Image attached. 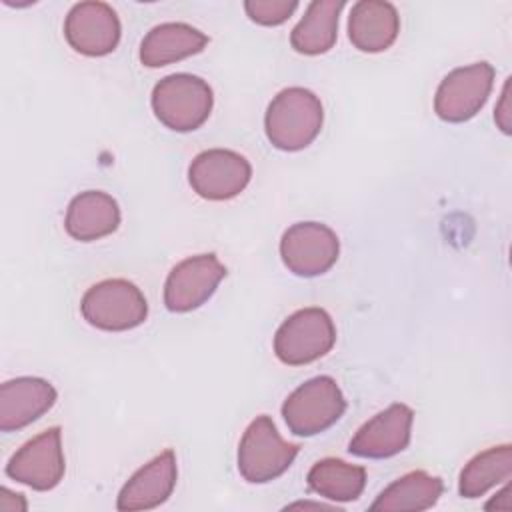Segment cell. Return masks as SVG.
<instances>
[{"label": "cell", "instance_id": "cell-18", "mask_svg": "<svg viewBox=\"0 0 512 512\" xmlns=\"http://www.w3.org/2000/svg\"><path fill=\"white\" fill-rule=\"evenodd\" d=\"M208 36L184 22H164L154 26L140 44V62L148 68H160L202 52Z\"/></svg>", "mask_w": 512, "mask_h": 512}, {"label": "cell", "instance_id": "cell-12", "mask_svg": "<svg viewBox=\"0 0 512 512\" xmlns=\"http://www.w3.org/2000/svg\"><path fill=\"white\" fill-rule=\"evenodd\" d=\"M120 20L106 2L74 4L64 20L66 42L84 56H106L116 50L120 42Z\"/></svg>", "mask_w": 512, "mask_h": 512}, {"label": "cell", "instance_id": "cell-9", "mask_svg": "<svg viewBox=\"0 0 512 512\" xmlns=\"http://www.w3.org/2000/svg\"><path fill=\"white\" fill-rule=\"evenodd\" d=\"M64 472L66 462L62 452V432L58 426H52L22 444L6 464V476L38 492L58 486Z\"/></svg>", "mask_w": 512, "mask_h": 512}, {"label": "cell", "instance_id": "cell-19", "mask_svg": "<svg viewBox=\"0 0 512 512\" xmlns=\"http://www.w3.org/2000/svg\"><path fill=\"white\" fill-rule=\"evenodd\" d=\"M444 492V482L438 476H432L424 470H412L390 486H386L376 500L370 504V510L380 512H420L432 508Z\"/></svg>", "mask_w": 512, "mask_h": 512}, {"label": "cell", "instance_id": "cell-5", "mask_svg": "<svg viewBox=\"0 0 512 512\" xmlns=\"http://www.w3.org/2000/svg\"><path fill=\"white\" fill-rule=\"evenodd\" d=\"M346 410V400L330 376H316L300 384L282 404L286 426L296 436H316L334 426Z\"/></svg>", "mask_w": 512, "mask_h": 512}, {"label": "cell", "instance_id": "cell-7", "mask_svg": "<svg viewBox=\"0 0 512 512\" xmlns=\"http://www.w3.org/2000/svg\"><path fill=\"white\" fill-rule=\"evenodd\" d=\"M494 84V68L488 62L454 68L438 84L434 112L440 120L460 124L474 118L486 104Z\"/></svg>", "mask_w": 512, "mask_h": 512}, {"label": "cell", "instance_id": "cell-10", "mask_svg": "<svg viewBox=\"0 0 512 512\" xmlns=\"http://www.w3.org/2000/svg\"><path fill=\"white\" fill-rule=\"evenodd\" d=\"M252 178L250 162L234 150L212 148L200 152L190 168L188 180L192 190L204 200H230L238 196Z\"/></svg>", "mask_w": 512, "mask_h": 512}, {"label": "cell", "instance_id": "cell-20", "mask_svg": "<svg viewBox=\"0 0 512 512\" xmlns=\"http://www.w3.org/2000/svg\"><path fill=\"white\" fill-rule=\"evenodd\" d=\"M342 8V0L310 2L304 16L290 34L292 48L306 56H318L328 52L338 38V16Z\"/></svg>", "mask_w": 512, "mask_h": 512}, {"label": "cell", "instance_id": "cell-15", "mask_svg": "<svg viewBox=\"0 0 512 512\" xmlns=\"http://www.w3.org/2000/svg\"><path fill=\"white\" fill-rule=\"evenodd\" d=\"M56 388L34 376H20L0 386V430H20L42 414H46L56 402Z\"/></svg>", "mask_w": 512, "mask_h": 512}, {"label": "cell", "instance_id": "cell-8", "mask_svg": "<svg viewBox=\"0 0 512 512\" xmlns=\"http://www.w3.org/2000/svg\"><path fill=\"white\" fill-rule=\"evenodd\" d=\"M340 254V242L332 228L320 222H296L280 240L284 266L302 278H314L328 272Z\"/></svg>", "mask_w": 512, "mask_h": 512}, {"label": "cell", "instance_id": "cell-4", "mask_svg": "<svg viewBox=\"0 0 512 512\" xmlns=\"http://www.w3.org/2000/svg\"><path fill=\"white\" fill-rule=\"evenodd\" d=\"M80 312L98 330L124 332L146 320L148 302L136 284L124 278H108L84 292Z\"/></svg>", "mask_w": 512, "mask_h": 512}, {"label": "cell", "instance_id": "cell-17", "mask_svg": "<svg viewBox=\"0 0 512 512\" xmlns=\"http://www.w3.org/2000/svg\"><path fill=\"white\" fill-rule=\"evenodd\" d=\"M120 224L118 202L102 190H86L68 204L64 228L68 236L80 242L100 240L116 232Z\"/></svg>", "mask_w": 512, "mask_h": 512}, {"label": "cell", "instance_id": "cell-23", "mask_svg": "<svg viewBox=\"0 0 512 512\" xmlns=\"http://www.w3.org/2000/svg\"><path fill=\"white\" fill-rule=\"evenodd\" d=\"M298 8L296 0H248L244 10L248 18L260 26H280L284 24L294 10Z\"/></svg>", "mask_w": 512, "mask_h": 512}, {"label": "cell", "instance_id": "cell-24", "mask_svg": "<svg viewBox=\"0 0 512 512\" xmlns=\"http://www.w3.org/2000/svg\"><path fill=\"white\" fill-rule=\"evenodd\" d=\"M508 92H510V78H508V80H506V84H504V90H502L500 102H498L496 112H494V120H496L498 128H500L504 134H510V106H508Z\"/></svg>", "mask_w": 512, "mask_h": 512}, {"label": "cell", "instance_id": "cell-22", "mask_svg": "<svg viewBox=\"0 0 512 512\" xmlns=\"http://www.w3.org/2000/svg\"><path fill=\"white\" fill-rule=\"evenodd\" d=\"M512 476V446H492L476 454L460 472L458 494L474 500L484 496L490 488L508 482Z\"/></svg>", "mask_w": 512, "mask_h": 512}, {"label": "cell", "instance_id": "cell-2", "mask_svg": "<svg viewBox=\"0 0 512 512\" xmlns=\"http://www.w3.org/2000/svg\"><path fill=\"white\" fill-rule=\"evenodd\" d=\"M154 116L174 132H192L200 128L214 104L212 88L206 80L192 74H170L162 78L150 98Z\"/></svg>", "mask_w": 512, "mask_h": 512}, {"label": "cell", "instance_id": "cell-25", "mask_svg": "<svg viewBox=\"0 0 512 512\" xmlns=\"http://www.w3.org/2000/svg\"><path fill=\"white\" fill-rule=\"evenodd\" d=\"M0 510H6V512L26 510V500L22 498V494H12L8 488H0Z\"/></svg>", "mask_w": 512, "mask_h": 512}, {"label": "cell", "instance_id": "cell-14", "mask_svg": "<svg viewBox=\"0 0 512 512\" xmlns=\"http://www.w3.org/2000/svg\"><path fill=\"white\" fill-rule=\"evenodd\" d=\"M176 478V454L168 448L130 476L118 494L116 508L122 512L156 508L170 498Z\"/></svg>", "mask_w": 512, "mask_h": 512}, {"label": "cell", "instance_id": "cell-3", "mask_svg": "<svg viewBox=\"0 0 512 512\" xmlns=\"http://www.w3.org/2000/svg\"><path fill=\"white\" fill-rule=\"evenodd\" d=\"M300 446L286 442L270 416H256L238 444V472L250 484H266L282 476L298 456Z\"/></svg>", "mask_w": 512, "mask_h": 512}, {"label": "cell", "instance_id": "cell-16", "mask_svg": "<svg viewBox=\"0 0 512 512\" xmlns=\"http://www.w3.org/2000/svg\"><path fill=\"white\" fill-rule=\"evenodd\" d=\"M400 32V16L394 4L382 0H360L348 16V38L360 52L376 54L388 50Z\"/></svg>", "mask_w": 512, "mask_h": 512}, {"label": "cell", "instance_id": "cell-11", "mask_svg": "<svg viewBox=\"0 0 512 512\" xmlns=\"http://www.w3.org/2000/svg\"><path fill=\"white\" fill-rule=\"evenodd\" d=\"M226 266L216 254H198L178 262L164 284V304L170 312H192L216 292Z\"/></svg>", "mask_w": 512, "mask_h": 512}, {"label": "cell", "instance_id": "cell-13", "mask_svg": "<svg viewBox=\"0 0 512 512\" xmlns=\"http://www.w3.org/2000/svg\"><path fill=\"white\" fill-rule=\"evenodd\" d=\"M414 412L396 402L364 422L348 444V452L358 458L382 460L400 454L410 444Z\"/></svg>", "mask_w": 512, "mask_h": 512}, {"label": "cell", "instance_id": "cell-6", "mask_svg": "<svg viewBox=\"0 0 512 512\" xmlns=\"http://www.w3.org/2000/svg\"><path fill=\"white\" fill-rule=\"evenodd\" d=\"M336 342L330 314L310 306L290 314L274 334V352L288 366H304L326 356Z\"/></svg>", "mask_w": 512, "mask_h": 512}, {"label": "cell", "instance_id": "cell-1", "mask_svg": "<svg viewBox=\"0 0 512 512\" xmlns=\"http://www.w3.org/2000/svg\"><path fill=\"white\" fill-rule=\"evenodd\" d=\"M324 110L320 98L300 86L280 90L268 104L264 130L270 144L284 152H298L310 146L322 130Z\"/></svg>", "mask_w": 512, "mask_h": 512}, {"label": "cell", "instance_id": "cell-21", "mask_svg": "<svg viewBox=\"0 0 512 512\" xmlns=\"http://www.w3.org/2000/svg\"><path fill=\"white\" fill-rule=\"evenodd\" d=\"M308 488L334 502L358 500L366 486L364 466L338 458H322L308 470Z\"/></svg>", "mask_w": 512, "mask_h": 512}]
</instances>
